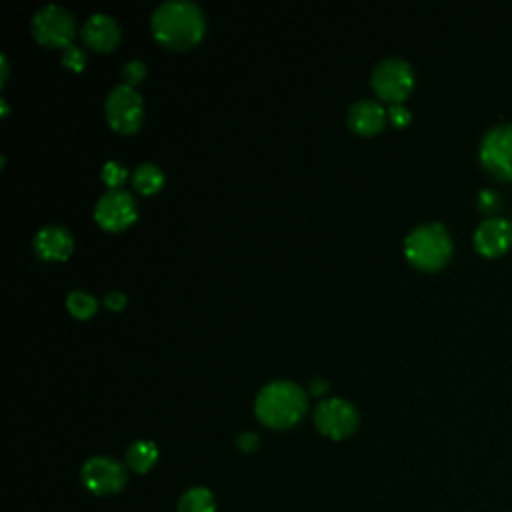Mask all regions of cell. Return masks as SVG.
<instances>
[{
	"instance_id": "11",
	"label": "cell",
	"mask_w": 512,
	"mask_h": 512,
	"mask_svg": "<svg viewBox=\"0 0 512 512\" xmlns=\"http://www.w3.org/2000/svg\"><path fill=\"white\" fill-rule=\"evenodd\" d=\"M472 242L476 252L486 258H496L512 244V222L504 216H488L476 226Z\"/></svg>"
},
{
	"instance_id": "7",
	"label": "cell",
	"mask_w": 512,
	"mask_h": 512,
	"mask_svg": "<svg viewBox=\"0 0 512 512\" xmlns=\"http://www.w3.org/2000/svg\"><path fill=\"white\" fill-rule=\"evenodd\" d=\"M104 110L112 130L120 134H132L140 128V122L144 116L142 96L134 86L118 84L108 92Z\"/></svg>"
},
{
	"instance_id": "23",
	"label": "cell",
	"mask_w": 512,
	"mask_h": 512,
	"mask_svg": "<svg viewBox=\"0 0 512 512\" xmlns=\"http://www.w3.org/2000/svg\"><path fill=\"white\" fill-rule=\"evenodd\" d=\"M388 120L398 126V128H404L408 122H410V110L404 106V104H390L388 108Z\"/></svg>"
},
{
	"instance_id": "10",
	"label": "cell",
	"mask_w": 512,
	"mask_h": 512,
	"mask_svg": "<svg viewBox=\"0 0 512 512\" xmlns=\"http://www.w3.org/2000/svg\"><path fill=\"white\" fill-rule=\"evenodd\" d=\"M138 216L134 196L126 190H108L104 192L94 208L96 222L108 232H120L128 228Z\"/></svg>"
},
{
	"instance_id": "9",
	"label": "cell",
	"mask_w": 512,
	"mask_h": 512,
	"mask_svg": "<svg viewBox=\"0 0 512 512\" xmlns=\"http://www.w3.org/2000/svg\"><path fill=\"white\" fill-rule=\"evenodd\" d=\"M314 426L320 434H324L330 440H344L352 436L358 428V410L342 400V398H328L322 400L314 408Z\"/></svg>"
},
{
	"instance_id": "2",
	"label": "cell",
	"mask_w": 512,
	"mask_h": 512,
	"mask_svg": "<svg viewBox=\"0 0 512 512\" xmlns=\"http://www.w3.org/2000/svg\"><path fill=\"white\" fill-rule=\"evenodd\" d=\"M254 412L266 428H292L306 412V394L296 382L290 380L268 382L256 396Z\"/></svg>"
},
{
	"instance_id": "15",
	"label": "cell",
	"mask_w": 512,
	"mask_h": 512,
	"mask_svg": "<svg viewBox=\"0 0 512 512\" xmlns=\"http://www.w3.org/2000/svg\"><path fill=\"white\" fill-rule=\"evenodd\" d=\"M158 460V448L150 440H136L126 450V466L136 474H146Z\"/></svg>"
},
{
	"instance_id": "5",
	"label": "cell",
	"mask_w": 512,
	"mask_h": 512,
	"mask_svg": "<svg viewBox=\"0 0 512 512\" xmlns=\"http://www.w3.org/2000/svg\"><path fill=\"white\" fill-rule=\"evenodd\" d=\"M372 90L388 104H402L414 86L412 66L396 56L380 60L370 76Z\"/></svg>"
},
{
	"instance_id": "8",
	"label": "cell",
	"mask_w": 512,
	"mask_h": 512,
	"mask_svg": "<svg viewBox=\"0 0 512 512\" xmlns=\"http://www.w3.org/2000/svg\"><path fill=\"white\" fill-rule=\"evenodd\" d=\"M82 484L96 496L118 494L128 482V470L122 462L110 456H92L80 468Z\"/></svg>"
},
{
	"instance_id": "16",
	"label": "cell",
	"mask_w": 512,
	"mask_h": 512,
	"mask_svg": "<svg viewBox=\"0 0 512 512\" xmlns=\"http://www.w3.org/2000/svg\"><path fill=\"white\" fill-rule=\"evenodd\" d=\"M164 184V172L150 162L138 164L136 170L132 172V186L140 192V194H156Z\"/></svg>"
},
{
	"instance_id": "26",
	"label": "cell",
	"mask_w": 512,
	"mask_h": 512,
	"mask_svg": "<svg viewBox=\"0 0 512 512\" xmlns=\"http://www.w3.org/2000/svg\"><path fill=\"white\" fill-rule=\"evenodd\" d=\"M326 388H328V384H326L324 378H316V380L310 382V392L316 394V396H318V394H324Z\"/></svg>"
},
{
	"instance_id": "19",
	"label": "cell",
	"mask_w": 512,
	"mask_h": 512,
	"mask_svg": "<svg viewBox=\"0 0 512 512\" xmlns=\"http://www.w3.org/2000/svg\"><path fill=\"white\" fill-rule=\"evenodd\" d=\"M126 178H128V170L120 162L110 160L102 166V182L110 190H120V186L126 182Z\"/></svg>"
},
{
	"instance_id": "21",
	"label": "cell",
	"mask_w": 512,
	"mask_h": 512,
	"mask_svg": "<svg viewBox=\"0 0 512 512\" xmlns=\"http://www.w3.org/2000/svg\"><path fill=\"white\" fill-rule=\"evenodd\" d=\"M62 64H64L66 68L74 70V72H80V70L84 68V64H86V54H84V50L78 48V46H74V44H70V46L64 48V52H62Z\"/></svg>"
},
{
	"instance_id": "20",
	"label": "cell",
	"mask_w": 512,
	"mask_h": 512,
	"mask_svg": "<svg viewBox=\"0 0 512 512\" xmlns=\"http://www.w3.org/2000/svg\"><path fill=\"white\" fill-rule=\"evenodd\" d=\"M476 204H478V210L482 214L488 216H494L500 208H502V196L498 190H492V188H482L478 192V198H476Z\"/></svg>"
},
{
	"instance_id": "1",
	"label": "cell",
	"mask_w": 512,
	"mask_h": 512,
	"mask_svg": "<svg viewBox=\"0 0 512 512\" xmlns=\"http://www.w3.org/2000/svg\"><path fill=\"white\" fill-rule=\"evenodd\" d=\"M154 38L170 50L196 46L204 36V14L188 0H168L156 6L150 18Z\"/></svg>"
},
{
	"instance_id": "25",
	"label": "cell",
	"mask_w": 512,
	"mask_h": 512,
	"mask_svg": "<svg viewBox=\"0 0 512 512\" xmlns=\"http://www.w3.org/2000/svg\"><path fill=\"white\" fill-rule=\"evenodd\" d=\"M104 304L110 308V310H120V308H124V304H126V296L122 294V292H108L106 294V298H104Z\"/></svg>"
},
{
	"instance_id": "3",
	"label": "cell",
	"mask_w": 512,
	"mask_h": 512,
	"mask_svg": "<svg viewBox=\"0 0 512 512\" xmlns=\"http://www.w3.org/2000/svg\"><path fill=\"white\" fill-rule=\"evenodd\" d=\"M452 250L454 244L450 232L442 222L418 224L404 238L406 260L422 272L440 270L450 260Z\"/></svg>"
},
{
	"instance_id": "22",
	"label": "cell",
	"mask_w": 512,
	"mask_h": 512,
	"mask_svg": "<svg viewBox=\"0 0 512 512\" xmlns=\"http://www.w3.org/2000/svg\"><path fill=\"white\" fill-rule=\"evenodd\" d=\"M144 76H146V66L140 60H130L122 68V78H124V84L128 86H136L140 80H144Z\"/></svg>"
},
{
	"instance_id": "14",
	"label": "cell",
	"mask_w": 512,
	"mask_h": 512,
	"mask_svg": "<svg viewBox=\"0 0 512 512\" xmlns=\"http://www.w3.org/2000/svg\"><path fill=\"white\" fill-rule=\"evenodd\" d=\"M388 110L380 102L364 98L348 108V126L362 136H372L384 128Z\"/></svg>"
},
{
	"instance_id": "18",
	"label": "cell",
	"mask_w": 512,
	"mask_h": 512,
	"mask_svg": "<svg viewBox=\"0 0 512 512\" xmlns=\"http://www.w3.org/2000/svg\"><path fill=\"white\" fill-rule=\"evenodd\" d=\"M96 306H98L96 298H94L92 294L84 292V290H72V292L68 294V298H66V308H68V312H70L74 318H78V320L90 318V316L96 312Z\"/></svg>"
},
{
	"instance_id": "13",
	"label": "cell",
	"mask_w": 512,
	"mask_h": 512,
	"mask_svg": "<svg viewBox=\"0 0 512 512\" xmlns=\"http://www.w3.org/2000/svg\"><path fill=\"white\" fill-rule=\"evenodd\" d=\"M72 248V234L58 224L42 226L34 236V250L44 260H66L72 254Z\"/></svg>"
},
{
	"instance_id": "12",
	"label": "cell",
	"mask_w": 512,
	"mask_h": 512,
	"mask_svg": "<svg viewBox=\"0 0 512 512\" xmlns=\"http://www.w3.org/2000/svg\"><path fill=\"white\" fill-rule=\"evenodd\" d=\"M80 34L88 48L96 52H110L120 40V26L112 16L96 12L86 18Z\"/></svg>"
},
{
	"instance_id": "17",
	"label": "cell",
	"mask_w": 512,
	"mask_h": 512,
	"mask_svg": "<svg viewBox=\"0 0 512 512\" xmlns=\"http://www.w3.org/2000/svg\"><path fill=\"white\" fill-rule=\"evenodd\" d=\"M178 512H216L214 494L204 486H192L180 496Z\"/></svg>"
},
{
	"instance_id": "4",
	"label": "cell",
	"mask_w": 512,
	"mask_h": 512,
	"mask_svg": "<svg viewBox=\"0 0 512 512\" xmlns=\"http://www.w3.org/2000/svg\"><path fill=\"white\" fill-rule=\"evenodd\" d=\"M478 158L490 176L512 182V122L494 124L484 132Z\"/></svg>"
},
{
	"instance_id": "24",
	"label": "cell",
	"mask_w": 512,
	"mask_h": 512,
	"mask_svg": "<svg viewBox=\"0 0 512 512\" xmlns=\"http://www.w3.org/2000/svg\"><path fill=\"white\" fill-rule=\"evenodd\" d=\"M258 436L256 434H252V432H244V434H240L238 438H236V446L240 448V450H244V452H252V450H256L258 448Z\"/></svg>"
},
{
	"instance_id": "6",
	"label": "cell",
	"mask_w": 512,
	"mask_h": 512,
	"mask_svg": "<svg viewBox=\"0 0 512 512\" xmlns=\"http://www.w3.org/2000/svg\"><path fill=\"white\" fill-rule=\"evenodd\" d=\"M30 28L38 44L64 50L72 44V38L76 34V20L66 8L58 4H48L32 16Z\"/></svg>"
}]
</instances>
